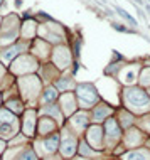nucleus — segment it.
Returning a JSON list of instances; mask_svg holds the SVG:
<instances>
[{
	"mask_svg": "<svg viewBox=\"0 0 150 160\" xmlns=\"http://www.w3.org/2000/svg\"><path fill=\"white\" fill-rule=\"evenodd\" d=\"M0 2H2V0H0Z\"/></svg>",
	"mask_w": 150,
	"mask_h": 160,
	"instance_id": "nucleus-4",
	"label": "nucleus"
},
{
	"mask_svg": "<svg viewBox=\"0 0 150 160\" xmlns=\"http://www.w3.org/2000/svg\"><path fill=\"white\" fill-rule=\"evenodd\" d=\"M149 2H150V0H149Z\"/></svg>",
	"mask_w": 150,
	"mask_h": 160,
	"instance_id": "nucleus-5",
	"label": "nucleus"
},
{
	"mask_svg": "<svg viewBox=\"0 0 150 160\" xmlns=\"http://www.w3.org/2000/svg\"><path fill=\"white\" fill-rule=\"evenodd\" d=\"M111 27H113L115 31H118V32H125V34H127V32H130L128 29L123 26V24H111Z\"/></svg>",
	"mask_w": 150,
	"mask_h": 160,
	"instance_id": "nucleus-2",
	"label": "nucleus"
},
{
	"mask_svg": "<svg viewBox=\"0 0 150 160\" xmlns=\"http://www.w3.org/2000/svg\"><path fill=\"white\" fill-rule=\"evenodd\" d=\"M115 10H116V14H118L120 17H123V19H125L127 22H128V24H132L133 27L137 26V20L133 19V15H130V14H128L127 10H125V9H121V7H115Z\"/></svg>",
	"mask_w": 150,
	"mask_h": 160,
	"instance_id": "nucleus-1",
	"label": "nucleus"
},
{
	"mask_svg": "<svg viewBox=\"0 0 150 160\" xmlns=\"http://www.w3.org/2000/svg\"><path fill=\"white\" fill-rule=\"evenodd\" d=\"M143 7H145V9H147V12H149V15H150V4H145Z\"/></svg>",
	"mask_w": 150,
	"mask_h": 160,
	"instance_id": "nucleus-3",
	"label": "nucleus"
}]
</instances>
